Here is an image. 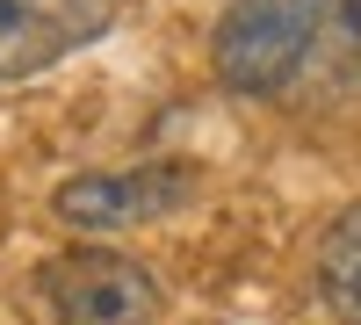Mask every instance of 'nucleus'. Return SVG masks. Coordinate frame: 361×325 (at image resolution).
<instances>
[{"instance_id": "nucleus-1", "label": "nucleus", "mask_w": 361, "mask_h": 325, "mask_svg": "<svg viewBox=\"0 0 361 325\" xmlns=\"http://www.w3.org/2000/svg\"><path fill=\"white\" fill-rule=\"evenodd\" d=\"M22 297L37 311V325H152L159 318V275L130 253L87 239V246L37 260Z\"/></svg>"}, {"instance_id": "nucleus-2", "label": "nucleus", "mask_w": 361, "mask_h": 325, "mask_svg": "<svg viewBox=\"0 0 361 325\" xmlns=\"http://www.w3.org/2000/svg\"><path fill=\"white\" fill-rule=\"evenodd\" d=\"M311 66V0H224L209 29V73L231 94L267 102Z\"/></svg>"}, {"instance_id": "nucleus-3", "label": "nucleus", "mask_w": 361, "mask_h": 325, "mask_svg": "<svg viewBox=\"0 0 361 325\" xmlns=\"http://www.w3.org/2000/svg\"><path fill=\"white\" fill-rule=\"evenodd\" d=\"M195 195V173L180 159H137V166H87L73 181L51 188V217L73 224L80 239H116V231H137L166 210Z\"/></svg>"}, {"instance_id": "nucleus-4", "label": "nucleus", "mask_w": 361, "mask_h": 325, "mask_svg": "<svg viewBox=\"0 0 361 325\" xmlns=\"http://www.w3.org/2000/svg\"><path fill=\"white\" fill-rule=\"evenodd\" d=\"M116 29V0H0V87H22Z\"/></svg>"}, {"instance_id": "nucleus-5", "label": "nucleus", "mask_w": 361, "mask_h": 325, "mask_svg": "<svg viewBox=\"0 0 361 325\" xmlns=\"http://www.w3.org/2000/svg\"><path fill=\"white\" fill-rule=\"evenodd\" d=\"M318 304L333 311V325H361V202L318 239Z\"/></svg>"}, {"instance_id": "nucleus-6", "label": "nucleus", "mask_w": 361, "mask_h": 325, "mask_svg": "<svg viewBox=\"0 0 361 325\" xmlns=\"http://www.w3.org/2000/svg\"><path fill=\"white\" fill-rule=\"evenodd\" d=\"M311 66L325 87H361V0H311Z\"/></svg>"}]
</instances>
